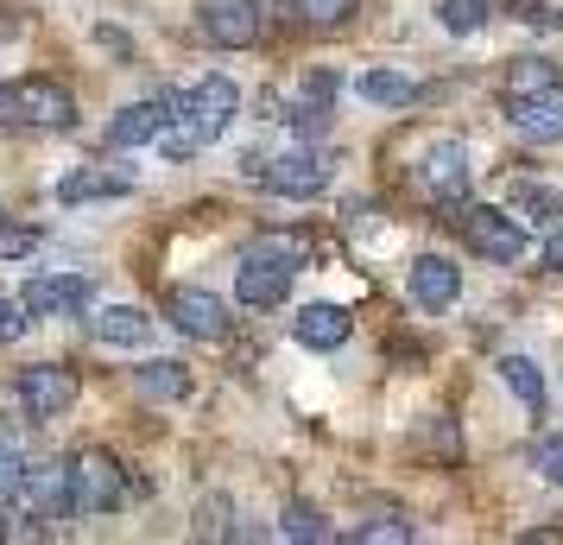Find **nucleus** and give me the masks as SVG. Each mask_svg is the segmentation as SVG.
Returning a JSON list of instances; mask_svg holds the SVG:
<instances>
[{
    "instance_id": "1",
    "label": "nucleus",
    "mask_w": 563,
    "mask_h": 545,
    "mask_svg": "<svg viewBox=\"0 0 563 545\" xmlns=\"http://www.w3.org/2000/svg\"><path fill=\"white\" fill-rule=\"evenodd\" d=\"M172 108L184 115V128L178 133H158V140H165V153H172V159H190V153H203L209 140H222V133H229V121L241 115V89H234L229 77H203L197 89H184Z\"/></svg>"
},
{
    "instance_id": "2",
    "label": "nucleus",
    "mask_w": 563,
    "mask_h": 545,
    "mask_svg": "<svg viewBox=\"0 0 563 545\" xmlns=\"http://www.w3.org/2000/svg\"><path fill=\"white\" fill-rule=\"evenodd\" d=\"M305 260V248H291L279 235H260L247 260H241V273H234V292H241V305L247 312H273L285 305V292H291V266Z\"/></svg>"
},
{
    "instance_id": "3",
    "label": "nucleus",
    "mask_w": 563,
    "mask_h": 545,
    "mask_svg": "<svg viewBox=\"0 0 563 545\" xmlns=\"http://www.w3.org/2000/svg\"><path fill=\"white\" fill-rule=\"evenodd\" d=\"M70 489H77V514H114L128 501V469L114 450H77Z\"/></svg>"
},
{
    "instance_id": "4",
    "label": "nucleus",
    "mask_w": 563,
    "mask_h": 545,
    "mask_svg": "<svg viewBox=\"0 0 563 545\" xmlns=\"http://www.w3.org/2000/svg\"><path fill=\"white\" fill-rule=\"evenodd\" d=\"M456 229H462V241L482 260H494V266H512V260L526 254V229L512 222V209L500 216V209H487V204H456Z\"/></svg>"
},
{
    "instance_id": "5",
    "label": "nucleus",
    "mask_w": 563,
    "mask_h": 545,
    "mask_svg": "<svg viewBox=\"0 0 563 545\" xmlns=\"http://www.w3.org/2000/svg\"><path fill=\"white\" fill-rule=\"evenodd\" d=\"M411 190H418L431 209H443V216H450V209L468 197V153H462L456 140L431 146V153L411 165Z\"/></svg>"
},
{
    "instance_id": "6",
    "label": "nucleus",
    "mask_w": 563,
    "mask_h": 545,
    "mask_svg": "<svg viewBox=\"0 0 563 545\" xmlns=\"http://www.w3.org/2000/svg\"><path fill=\"white\" fill-rule=\"evenodd\" d=\"M77 368H64V362H32L20 368V406H26V418H64L70 406H77Z\"/></svg>"
},
{
    "instance_id": "7",
    "label": "nucleus",
    "mask_w": 563,
    "mask_h": 545,
    "mask_svg": "<svg viewBox=\"0 0 563 545\" xmlns=\"http://www.w3.org/2000/svg\"><path fill=\"white\" fill-rule=\"evenodd\" d=\"M330 178H335V159L317 153V146H291V153L266 159V172H260V184L279 190V197H317Z\"/></svg>"
},
{
    "instance_id": "8",
    "label": "nucleus",
    "mask_w": 563,
    "mask_h": 545,
    "mask_svg": "<svg viewBox=\"0 0 563 545\" xmlns=\"http://www.w3.org/2000/svg\"><path fill=\"white\" fill-rule=\"evenodd\" d=\"M165 317L178 324L184 337H197V342H222L234 330L229 305H222L216 292H203V286H178L172 298H165Z\"/></svg>"
},
{
    "instance_id": "9",
    "label": "nucleus",
    "mask_w": 563,
    "mask_h": 545,
    "mask_svg": "<svg viewBox=\"0 0 563 545\" xmlns=\"http://www.w3.org/2000/svg\"><path fill=\"white\" fill-rule=\"evenodd\" d=\"M197 26L222 52H247L260 39V0H197Z\"/></svg>"
},
{
    "instance_id": "10",
    "label": "nucleus",
    "mask_w": 563,
    "mask_h": 545,
    "mask_svg": "<svg viewBox=\"0 0 563 545\" xmlns=\"http://www.w3.org/2000/svg\"><path fill=\"white\" fill-rule=\"evenodd\" d=\"M20 501L32 508V520H70L77 514L70 464H26V476H20Z\"/></svg>"
},
{
    "instance_id": "11",
    "label": "nucleus",
    "mask_w": 563,
    "mask_h": 545,
    "mask_svg": "<svg viewBox=\"0 0 563 545\" xmlns=\"http://www.w3.org/2000/svg\"><path fill=\"white\" fill-rule=\"evenodd\" d=\"M20 298H26L32 317H77L82 305L96 298V286H89L82 273H45V280H32Z\"/></svg>"
},
{
    "instance_id": "12",
    "label": "nucleus",
    "mask_w": 563,
    "mask_h": 545,
    "mask_svg": "<svg viewBox=\"0 0 563 545\" xmlns=\"http://www.w3.org/2000/svg\"><path fill=\"white\" fill-rule=\"evenodd\" d=\"M133 184H140V172H133V165L96 159V165H77L70 178L57 184V197H64V204H89V197H128Z\"/></svg>"
},
{
    "instance_id": "13",
    "label": "nucleus",
    "mask_w": 563,
    "mask_h": 545,
    "mask_svg": "<svg viewBox=\"0 0 563 545\" xmlns=\"http://www.w3.org/2000/svg\"><path fill=\"white\" fill-rule=\"evenodd\" d=\"M406 286H411V298H418L424 312H450V305L462 298V273L443 254H418L411 273H406Z\"/></svg>"
},
{
    "instance_id": "14",
    "label": "nucleus",
    "mask_w": 563,
    "mask_h": 545,
    "mask_svg": "<svg viewBox=\"0 0 563 545\" xmlns=\"http://www.w3.org/2000/svg\"><path fill=\"white\" fill-rule=\"evenodd\" d=\"M20 108H26V128H77V102H70V89L64 83H45V77H26L20 83Z\"/></svg>"
},
{
    "instance_id": "15",
    "label": "nucleus",
    "mask_w": 563,
    "mask_h": 545,
    "mask_svg": "<svg viewBox=\"0 0 563 545\" xmlns=\"http://www.w3.org/2000/svg\"><path fill=\"white\" fill-rule=\"evenodd\" d=\"M172 128V102L165 96H146V102H128L114 121H108V146H146Z\"/></svg>"
},
{
    "instance_id": "16",
    "label": "nucleus",
    "mask_w": 563,
    "mask_h": 545,
    "mask_svg": "<svg viewBox=\"0 0 563 545\" xmlns=\"http://www.w3.org/2000/svg\"><path fill=\"white\" fill-rule=\"evenodd\" d=\"M330 115H335V77L330 70H310L305 83H298V96H291V128L298 133H323L330 128Z\"/></svg>"
},
{
    "instance_id": "17",
    "label": "nucleus",
    "mask_w": 563,
    "mask_h": 545,
    "mask_svg": "<svg viewBox=\"0 0 563 545\" xmlns=\"http://www.w3.org/2000/svg\"><path fill=\"white\" fill-rule=\"evenodd\" d=\"M507 209L519 216V222H532V229H551L563 216V190L544 178H512L507 184Z\"/></svg>"
},
{
    "instance_id": "18",
    "label": "nucleus",
    "mask_w": 563,
    "mask_h": 545,
    "mask_svg": "<svg viewBox=\"0 0 563 545\" xmlns=\"http://www.w3.org/2000/svg\"><path fill=\"white\" fill-rule=\"evenodd\" d=\"M558 83H563V70L551 57H512L500 96H507V102H532V96H558Z\"/></svg>"
},
{
    "instance_id": "19",
    "label": "nucleus",
    "mask_w": 563,
    "mask_h": 545,
    "mask_svg": "<svg viewBox=\"0 0 563 545\" xmlns=\"http://www.w3.org/2000/svg\"><path fill=\"white\" fill-rule=\"evenodd\" d=\"M291 337L305 342V349H342L349 342V312L342 305H305V312L291 317Z\"/></svg>"
},
{
    "instance_id": "20",
    "label": "nucleus",
    "mask_w": 563,
    "mask_h": 545,
    "mask_svg": "<svg viewBox=\"0 0 563 545\" xmlns=\"http://www.w3.org/2000/svg\"><path fill=\"white\" fill-rule=\"evenodd\" d=\"M89 330H96V342H114V349H140V342L153 337V317L140 312V305H108V312L89 317Z\"/></svg>"
},
{
    "instance_id": "21",
    "label": "nucleus",
    "mask_w": 563,
    "mask_h": 545,
    "mask_svg": "<svg viewBox=\"0 0 563 545\" xmlns=\"http://www.w3.org/2000/svg\"><path fill=\"white\" fill-rule=\"evenodd\" d=\"M507 121L526 140H563V102L558 96H532V102H507Z\"/></svg>"
},
{
    "instance_id": "22",
    "label": "nucleus",
    "mask_w": 563,
    "mask_h": 545,
    "mask_svg": "<svg viewBox=\"0 0 563 545\" xmlns=\"http://www.w3.org/2000/svg\"><path fill=\"white\" fill-rule=\"evenodd\" d=\"M133 388L146 393V400H184L190 393V368L184 362H146V368H133Z\"/></svg>"
},
{
    "instance_id": "23",
    "label": "nucleus",
    "mask_w": 563,
    "mask_h": 545,
    "mask_svg": "<svg viewBox=\"0 0 563 545\" xmlns=\"http://www.w3.org/2000/svg\"><path fill=\"white\" fill-rule=\"evenodd\" d=\"M367 102H380V108H406V102H418V83L406 77V70H367V77L355 83Z\"/></svg>"
},
{
    "instance_id": "24",
    "label": "nucleus",
    "mask_w": 563,
    "mask_h": 545,
    "mask_svg": "<svg viewBox=\"0 0 563 545\" xmlns=\"http://www.w3.org/2000/svg\"><path fill=\"white\" fill-rule=\"evenodd\" d=\"M500 381L512 388V400H519L526 413H538V406H544V374H538V362H526V356H507V362H500Z\"/></svg>"
},
{
    "instance_id": "25",
    "label": "nucleus",
    "mask_w": 563,
    "mask_h": 545,
    "mask_svg": "<svg viewBox=\"0 0 563 545\" xmlns=\"http://www.w3.org/2000/svg\"><path fill=\"white\" fill-rule=\"evenodd\" d=\"M279 533H285V539H305V545H323V539H330V520L317 514L310 501H285Z\"/></svg>"
},
{
    "instance_id": "26",
    "label": "nucleus",
    "mask_w": 563,
    "mask_h": 545,
    "mask_svg": "<svg viewBox=\"0 0 563 545\" xmlns=\"http://www.w3.org/2000/svg\"><path fill=\"white\" fill-rule=\"evenodd\" d=\"M437 26L456 32V39L482 32L487 26V0H437Z\"/></svg>"
},
{
    "instance_id": "27",
    "label": "nucleus",
    "mask_w": 563,
    "mask_h": 545,
    "mask_svg": "<svg viewBox=\"0 0 563 545\" xmlns=\"http://www.w3.org/2000/svg\"><path fill=\"white\" fill-rule=\"evenodd\" d=\"M20 476H26V457H20V432L0 425V508L20 501Z\"/></svg>"
},
{
    "instance_id": "28",
    "label": "nucleus",
    "mask_w": 563,
    "mask_h": 545,
    "mask_svg": "<svg viewBox=\"0 0 563 545\" xmlns=\"http://www.w3.org/2000/svg\"><path fill=\"white\" fill-rule=\"evenodd\" d=\"M298 20H310V26H342V20H355L361 0H285Z\"/></svg>"
},
{
    "instance_id": "29",
    "label": "nucleus",
    "mask_w": 563,
    "mask_h": 545,
    "mask_svg": "<svg viewBox=\"0 0 563 545\" xmlns=\"http://www.w3.org/2000/svg\"><path fill=\"white\" fill-rule=\"evenodd\" d=\"M38 254V229L20 222V216H0V260H26Z\"/></svg>"
},
{
    "instance_id": "30",
    "label": "nucleus",
    "mask_w": 563,
    "mask_h": 545,
    "mask_svg": "<svg viewBox=\"0 0 563 545\" xmlns=\"http://www.w3.org/2000/svg\"><path fill=\"white\" fill-rule=\"evenodd\" d=\"M349 539H355V545H406L411 526H406V520H367V526H355Z\"/></svg>"
},
{
    "instance_id": "31",
    "label": "nucleus",
    "mask_w": 563,
    "mask_h": 545,
    "mask_svg": "<svg viewBox=\"0 0 563 545\" xmlns=\"http://www.w3.org/2000/svg\"><path fill=\"white\" fill-rule=\"evenodd\" d=\"M197 533H203V539H234V526H229V501H222V494H209L203 508H197Z\"/></svg>"
},
{
    "instance_id": "32",
    "label": "nucleus",
    "mask_w": 563,
    "mask_h": 545,
    "mask_svg": "<svg viewBox=\"0 0 563 545\" xmlns=\"http://www.w3.org/2000/svg\"><path fill=\"white\" fill-rule=\"evenodd\" d=\"M26 324H32L26 298H0V342H20L26 337Z\"/></svg>"
},
{
    "instance_id": "33",
    "label": "nucleus",
    "mask_w": 563,
    "mask_h": 545,
    "mask_svg": "<svg viewBox=\"0 0 563 545\" xmlns=\"http://www.w3.org/2000/svg\"><path fill=\"white\" fill-rule=\"evenodd\" d=\"M538 469H544V482H558V489H563V438L538 444Z\"/></svg>"
},
{
    "instance_id": "34",
    "label": "nucleus",
    "mask_w": 563,
    "mask_h": 545,
    "mask_svg": "<svg viewBox=\"0 0 563 545\" xmlns=\"http://www.w3.org/2000/svg\"><path fill=\"white\" fill-rule=\"evenodd\" d=\"M0 128H26V108H20V83H0Z\"/></svg>"
},
{
    "instance_id": "35",
    "label": "nucleus",
    "mask_w": 563,
    "mask_h": 545,
    "mask_svg": "<svg viewBox=\"0 0 563 545\" xmlns=\"http://www.w3.org/2000/svg\"><path fill=\"white\" fill-rule=\"evenodd\" d=\"M544 260H551V266L563 273V222H558V235H551V248H544Z\"/></svg>"
}]
</instances>
